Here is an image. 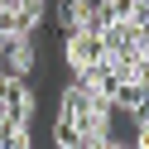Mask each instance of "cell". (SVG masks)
<instances>
[{
  "label": "cell",
  "instance_id": "3",
  "mask_svg": "<svg viewBox=\"0 0 149 149\" xmlns=\"http://www.w3.org/2000/svg\"><path fill=\"white\" fill-rule=\"evenodd\" d=\"M101 43H106V58H139L144 34H139L135 19H111L106 29H101Z\"/></svg>",
  "mask_w": 149,
  "mask_h": 149
},
{
  "label": "cell",
  "instance_id": "4",
  "mask_svg": "<svg viewBox=\"0 0 149 149\" xmlns=\"http://www.w3.org/2000/svg\"><path fill=\"white\" fill-rule=\"evenodd\" d=\"M53 19H58L63 34L87 29V24H91V0H58V5H53Z\"/></svg>",
  "mask_w": 149,
  "mask_h": 149
},
{
  "label": "cell",
  "instance_id": "1",
  "mask_svg": "<svg viewBox=\"0 0 149 149\" xmlns=\"http://www.w3.org/2000/svg\"><path fill=\"white\" fill-rule=\"evenodd\" d=\"M106 58V43H101L96 29H77V34H63V63L72 68V77L77 72H87L91 63Z\"/></svg>",
  "mask_w": 149,
  "mask_h": 149
},
{
  "label": "cell",
  "instance_id": "2",
  "mask_svg": "<svg viewBox=\"0 0 149 149\" xmlns=\"http://www.w3.org/2000/svg\"><path fill=\"white\" fill-rule=\"evenodd\" d=\"M34 72V34H0V77H29Z\"/></svg>",
  "mask_w": 149,
  "mask_h": 149
}]
</instances>
